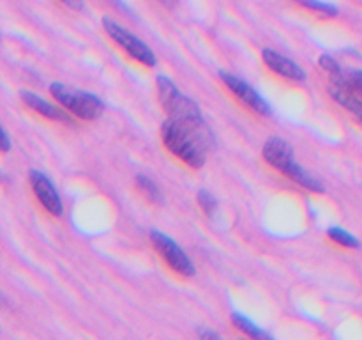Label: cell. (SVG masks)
<instances>
[{
	"instance_id": "9c48e42d",
	"label": "cell",
	"mask_w": 362,
	"mask_h": 340,
	"mask_svg": "<svg viewBox=\"0 0 362 340\" xmlns=\"http://www.w3.org/2000/svg\"><path fill=\"white\" fill-rule=\"evenodd\" d=\"M264 158L269 165L278 169L279 172H285L290 163H293V149L285 138L271 137L264 145Z\"/></svg>"
},
{
	"instance_id": "ffe728a7",
	"label": "cell",
	"mask_w": 362,
	"mask_h": 340,
	"mask_svg": "<svg viewBox=\"0 0 362 340\" xmlns=\"http://www.w3.org/2000/svg\"><path fill=\"white\" fill-rule=\"evenodd\" d=\"M0 149H2L4 152H7L11 149V138H9V135H7L6 130L0 131Z\"/></svg>"
},
{
	"instance_id": "5bb4252c",
	"label": "cell",
	"mask_w": 362,
	"mask_h": 340,
	"mask_svg": "<svg viewBox=\"0 0 362 340\" xmlns=\"http://www.w3.org/2000/svg\"><path fill=\"white\" fill-rule=\"evenodd\" d=\"M136 186H138V190H140L141 193H144L145 197L152 202V204H163L161 190H159V188L156 186L154 181L148 179L147 176H141V174H138Z\"/></svg>"
},
{
	"instance_id": "3957f363",
	"label": "cell",
	"mask_w": 362,
	"mask_h": 340,
	"mask_svg": "<svg viewBox=\"0 0 362 340\" xmlns=\"http://www.w3.org/2000/svg\"><path fill=\"white\" fill-rule=\"evenodd\" d=\"M49 92L67 112H73L80 119H98L103 110H105V105H103L98 96L85 91H74V89H69L67 85L60 84V81L49 85Z\"/></svg>"
},
{
	"instance_id": "7402d4cb",
	"label": "cell",
	"mask_w": 362,
	"mask_h": 340,
	"mask_svg": "<svg viewBox=\"0 0 362 340\" xmlns=\"http://www.w3.org/2000/svg\"><path fill=\"white\" fill-rule=\"evenodd\" d=\"M67 7H73V9H81L83 7V4H76V2H66Z\"/></svg>"
},
{
	"instance_id": "277c9868",
	"label": "cell",
	"mask_w": 362,
	"mask_h": 340,
	"mask_svg": "<svg viewBox=\"0 0 362 340\" xmlns=\"http://www.w3.org/2000/svg\"><path fill=\"white\" fill-rule=\"evenodd\" d=\"M103 27H105L106 34L120 46L126 53H129L134 60L145 64L148 67L156 66V55L140 38H136L134 34H131L127 28H124L122 25L117 23L112 18H103Z\"/></svg>"
},
{
	"instance_id": "52a82bcc",
	"label": "cell",
	"mask_w": 362,
	"mask_h": 340,
	"mask_svg": "<svg viewBox=\"0 0 362 340\" xmlns=\"http://www.w3.org/2000/svg\"><path fill=\"white\" fill-rule=\"evenodd\" d=\"M30 184L35 197H37V200L41 202L42 208H45L49 215L53 216L62 215L64 212L62 200H60L59 193H57V190L53 188L52 181H49L45 174L39 172V170H30Z\"/></svg>"
},
{
	"instance_id": "7a4b0ae2",
	"label": "cell",
	"mask_w": 362,
	"mask_h": 340,
	"mask_svg": "<svg viewBox=\"0 0 362 340\" xmlns=\"http://www.w3.org/2000/svg\"><path fill=\"white\" fill-rule=\"evenodd\" d=\"M156 81H158V92L159 99H161V105L165 108V112L170 115V119L194 128L207 126L197 103L191 98H187V96H184L168 76L159 74L156 78Z\"/></svg>"
},
{
	"instance_id": "44dd1931",
	"label": "cell",
	"mask_w": 362,
	"mask_h": 340,
	"mask_svg": "<svg viewBox=\"0 0 362 340\" xmlns=\"http://www.w3.org/2000/svg\"><path fill=\"white\" fill-rule=\"evenodd\" d=\"M200 340H223L221 336L218 335L216 332H212V329H200Z\"/></svg>"
},
{
	"instance_id": "6da1fadb",
	"label": "cell",
	"mask_w": 362,
	"mask_h": 340,
	"mask_svg": "<svg viewBox=\"0 0 362 340\" xmlns=\"http://www.w3.org/2000/svg\"><path fill=\"white\" fill-rule=\"evenodd\" d=\"M161 137L166 149L191 169H202L205 165V152L214 145L209 126L194 128L172 119L163 123Z\"/></svg>"
},
{
	"instance_id": "7c38bea8",
	"label": "cell",
	"mask_w": 362,
	"mask_h": 340,
	"mask_svg": "<svg viewBox=\"0 0 362 340\" xmlns=\"http://www.w3.org/2000/svg\"><path fill=\"white\" fill-rule=\"evenodd\" d=\"M283 174H285V176H288L293 183H297V184H300L303 188H306V190L317 191V193H322V191H324V186L320 184V181L315 179V177L311 176L308 170H304L297 162L290 163L288 169H286Z\"/></svg>"
},
{
	"instance_id": "30bf717a",
	"label": "cell",
	"mask_w": 362,
	"mask_h": 340,
	"mask_svg": "<svg viewBox=\"0 0 362 340\" xmlns=\"http://www.w3.org/2000/svg\"><path fill=\"white\" fill-rule=\"evenodd\" d=\"M262 59H264V62L267 64L274 73H278L279 76H285L293 81L306 80V73H304L303 67L297 66L293 60H290L288 57L281 55V53L274 52V50L265 48L264 52H262Z\"/></svg>"
},
{
	"instance_id": "8992f818",
	"label": "cell",
	"mask_w": 362,
	"mask_h": 340,
	"mask_svg": "<svg viewBox=\"0 0 362 340\" xmlns=\"http://www.w3.org/2000/svg\"><path fill=\"white\" fill-rule=\"evenodd\" d=\"M219 76H221V80L225 81L226 87H228L230 91H232L233 94H235L237 98L244 103V105L250 106L253 112L260 113V115H269V113H271V106L267 105V101H265V99L262 98V96L258 94V92L255 91L250 84H246L244 80H240V78L235 76V74L226 73V71H221V74H219Z\"/></svg>"
},
{
	"instance_id": "2e32d148",
	"label": "cell",
	"mask_w": 362,
	"mask_h": 340,
	"mask_svg": "<svg viewBox=\"0 0 362 340\" xmlns=\"http://www.w3.org/2000/svg\"><path fill=\"white\" fill-rule=\"evenodd\" d=\"M197 198H198V204H200V208L204 209V212L207 216H212L216 211H218V202H216L214 195L209 193L207 190L198 191Z\"/></svg>"
},
{
	"instance_id": "9a60e30c",
	"label": "cell",
	"mask_w": 362,
	"mask_h": 340,
	"mask_svg": "<svg viewBox=\"0 0 362 340\" xmlns=\"http://www.w3.org/2000/svg\"><path fill=\"white\" fill-rule=\"evenodd\" d=\"M327 234L332 241H336V243L343 244V246H346V248H359L361 246L359 239H357L354 234L346 232L345 229H341V227H331V229L327 230Z\"/></svg>"
},
{
	"instance_id": "ba28073f",
	"label": "cell",
	"mask_w": 362,
	"mask_h": 340,
	"mask_svg": "<svg viewBox=\"0 0 362 340\" xmlns=\"http://www.w3.org/2000/svg\"><path fill=\"white\" fill-rule=\"evenodd\" d=\"M329 92L336 103L349 110L352 117H356V120L362 123V99L346 84L345 71L338 76H329Z\"/></svg>"
},
{
	"instance_id": "e0dca14e",
	"label": "cell",
	"mask_w": 362,
	"mask_h": 340,
	"mask_svg": "<svg viewBox=\"0 0 362 340\" xmlns=\"http://www.w3.org/2000/svg\"><path fill=\"white\" fill-rule=\"evenodd\" d=\"M303 4L304 7H308V9H313V11H318V13L325 14V16H336L338 14V7L334 6V4H327V2H317V0H304Z\"/></svg>"
},
{
	"instance_id": "ac0fdd59",
	"label": "cell",
	"mask_w": 362,
	"mask_h": 340,
	"mask_svg": "<svg viewBox=\"0 0 362 340\" xmlns=\"http://www.w3.org/2000/svg\"><path fill=\"white\" fill-rule=\"evenodd\" d=\"M346 84L350 85L354 92L362 99V69H349L345 71Z\"/></svg>"
},
{
	"instance_id": "8fae6325",
	"label": "cell",
	"mask_w": 362,
	"mask_h": 340,
	"mask_svg": "<svg viewBox=\"0 0 362 340\" xmlns=\"http://www.w3.org/2000/svg\"><path fill=\"white\" fill-rule=\"evenodd\" d=\"M20 98H21V101L28 106V108H32L34 112L41 113V115L48 117V119L60 120V123H71V117L67 115L64 110H60L59 106L48 103L45 98H41V96L35 94V92L21 91Z\"/></svg>"
},
{
	"instance_id": "5b68a950",
	"label": "cell",
	"mask_w": 362,
	"mask_h": 340,
	"mask_svg": "<svg viewBox=\"0 0 362 340\" xmlns=\"http://www.w3.org/2000/svg\"><path fill=\"white\" fill-rule=\"evenodd\" d=\"M151 241L154 244L156 250L161 254V257L165 259L166 264L177 271L179 275L184 276H193L194 275V266L189 261V257L186 255V251L175 243L170 236L159 232V230H151Z\"/></svg>"
},
{
	"instance_id": "4fadbf2b",
	"label": "cell",
	"mask_w": 362,
	"mask_h": 340,
	"mask_svg": "<svg viewBox=\"0 0 362 340\" xmlns=\"http://www.w3.org/2000/svg\"><path fill=\"white\" fill-rule=\"evenodd\" d=\"M232 321L233 324H235V328L240 329L243 333H246L251 340H274L267 332H264L260 326L255 324V322L251 321V319H247L246 315L233 314Z\"/></svg>"
},
{
	"instance_id": "d6986e66",
	"label": "cell",
	"mask_w": 362,
	"mask_h": 340,
	"mask_svg": "<svg viewBox=\"0 0 362 340\" xmlns=\"http://www.w3.org/2000/svg\"><path fill=\"white\" fill-rule=\"evenodd\" d=\"M318 62H320V66L324 67L325 71H329V76H338V74H341L343 73V67L339 66L338 64V60L334 59V57H331V55H320V60H318Z\"/></svg>"
}]
</instances>
